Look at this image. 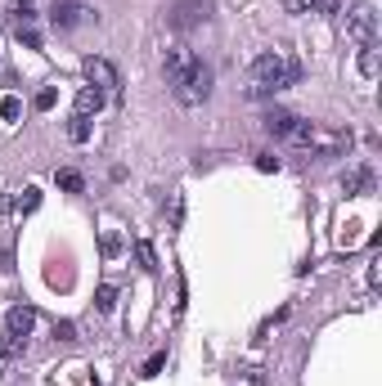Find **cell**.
Masks as SVG:
<instances>
[{
    "label": "cell",
    "instance_id": "obj_2",
    "mask_svg": "<svg viewBox=\"0 0 382 386\" xmlns=\"http://www.w3.org/2000/svg\"><path fill=\"white\" fill-rule=\"evenodd\" d=\"M302 77V63L283 59V55H257L252 59V94H274V90H288Z\"/></svg>",
    "mask_w": 382,
    "mask_h": 386
},
{
    "label": "cell",
    "instance_id": "obj_1",
    "mask_svg": "<svg viewBox=\"0 0 382 386\" xmlns=\"http://www.w3.org/2000/svg\"><path fill=\"white\" fill-rule=\"evenodd\" d=\"M167 81H171L176 103H185V108H203L211 99V68L203 59L185 55V50H171V55H167Z\"/></svg>",
    "mask_w": 382,
    "mask_h": 386
},
{
    "label": "cell",
    "instance_id": "obj_12",
    "mask_svg": "<svg viewBox=\"0 0 382 386\" xmlns=\"http://www.w3.org/2000/svg\"><path fill=\"white\" fill-rule=\"evenodd\" d=\"M55 185H59L63 193H81V189H86V180H81V171L63 166V171H55Z\"/></svg>",
    "mask_w": 382,
    "mask_h": 386
},
{
    "label": "cell",
    "instance_id": "obj_15",
    "mask_svg": "<svg viewBox=\"0 0 382 386\" xmlns=\"http://www.w3.org/2000/svg\"><path fill=\"white\" fill-rule=\"evenodd\" d=\"M14 207H18V216H31V211L41 207V189H36V185H27L23 193H18V202H14Z\"/></svg>",
    "mask_w": 382,
    "mask_h": 386
},
{
    "label": "cell",
    "instance_id": "obj_3",
    "mask_svg": "<svg viewBox=\"0 0 382 386\" xmlns=\"http://www.w3.org/2000/svg\"><path fill=\"white\" fill-rule=\"evenodd\" d=\"M31 328H36V310H31V306H14V310L5 315V355H9V359L27 350Z\"/></svg>",
    "mask_w": 382,
    "mask_h": 386
},
{
    "label": "cell",
    "instance_id": "obj_5",
    "mask_svg": "<svg viewBox=\"0 0 382 386\" xmlns=\"http://www.w3.org/2000/svg\"><path fill=\"white\" fill-rule=\"evenodd\" d=\"M9 27H14V36H18V45H27V50H41V31H36V9L27 5H14L9 9Z\"/></svg>",
    "mask_w": 382,
    "mask_h": 386
},
{
    "label": "cell",
    "instance_id": "obj_20",
    "mask_svg": "<svg viewBox=\"0 0 382 386\" xmlns=\"http://www.w3.org/2000/svg\"><path fill=\"white\" fill-rule=\"evenodd\" d=\"M0 117H5V122H18V117H23V99H14V94L0 99Z\"/></svg>",
    "mask_w": 382,
    "mask_h": 386
},
{
    "label": "cell",
    "instance_id": "obj_6",
    "mask_svg": "<svg viewBox=\"0 0 382 386\" xmlns=\"http://www.w3.org/2000/svg\"><path fill=\"white\" fill-rule=\"evenodd\" d=\"M346 36H355L360 45H374V41H378V14L369 5L346 9Z\"/></svg>",
    "mask_w": 382,
    "mask_h": 386
},
{
    "label": "cell",
    "instance_id": "obj_4",
    "mask_svg": "<svg viewBox=\"0 0 382 386\" xmlns=\"http://www.w3.org/2000/svg\"><path fill=\"white\" fill-rule=\"evenodd\" d=\"M211 9H216V0H171L167 23H171V31H194L211 18Z\"/></svg>",
    "mask_w": 382,
    "mask_h": 386
},
{
    "label": "cell",
    "instance_id": "obj_13",
    "mask_svg": "<svg viewBox=\"0 0 382 386\" xmlns=\"http://www.w3.org/2000/svg\"><path fill=\"white\" fill-rule=\"evenodd\" d=\"M113 306H118V287L99 283V287H94V310H99V315H113Z\"/></svg>",
    "mask_w": 382,
    "mask_h": 386
},
{
    "label": "cell",
    "instance_id": "obj_22",
    "mask_svg": "<svg viewBox=\"0 0 382 386\" xmlns=\"http://www.w3.org/2000/svg\"><path fill=\"white\" fill-rule=\"evenodd\" d=\"M257 171H265V176H270V171H279V157H274V153H261V157H257Z\"/></svg>",
    "mask_w": 382,
    "mask_h": 386
},
{
    "label": "cell",
    "instance_id": "obj_7",
    "mask_svg": "<svg viewBox=\"0 0 382 386\" xmlns=\"http://www.w3.org/2000/svg\"><path fill=\"white\" fill-rule=\"evenodd\" d=\"M50 23H55L59 31H72V27H81V23H94V9H86L81 0H55Z\"/></svg>",
    "mask_w": 382,
    "mask_h": 386
},
{
    "label": "cell",
    "instance_id": "obj_18",
    "mask_svg": "<svg viewBox=\"0 0 382 386\" xmlns=\"http://www.w3.org/2000/svg\"><path fill=\"white\" fill-rule=\"evenodd\" d=\"M55 103H59V90H55V85H45V90H36V99H31V108H36V113H50Z\"/></svg>",
    "mask_w": 382,
    "mask_h": 386
},
{
    "label": "cell",
    "instance_id": "obj_14",
    "mask_svg": "<svg viewBox=\"0 0 382 386\" xmlns=\"http://www.w3.org/2000/svg\"><path fill=\"white\" fill-rule=\"evenodd\" d=\"M135 261H140V270H148V274H157V252H153V243L135 238Z\"/></svg>",
    "mask_w": 382,
    "mask_h": 386
},
{
    "label": "cell",
    "instance_id": "obj_19",
    "mask_svg": "<svg viewBox=\"0 0 382 386\" xmlns=\"http://www.w3.org/2000/svg\"><path fill=\"white\" fill-rule=\"evenodd\" d=\"M126 248V243H122V234H113V229H104V238H99V252L104 256H118Z\"/></svg>",
    "mask_w": 382,
    "mask_h": 386
},
{
    "label": "cell",
    "instance_id": "obj_16",
    "mask_svg": "<svg viewBox=\"0 0 382 386\" xmlns=\"http://www.w3.org/2000/svg\"><path fill=\"white\" fill-rule=\"evenodd\" d=\"M360 72H365L369 81L378 77V45H360Z\"/></svg>",
    "mask_w": 382,
    "mask_h": 386
},
{
    "label": "cell",
    "instance_id": "obj_23",
    "mask_svg": "<svg viewBox=\"0 0 382 386\" xmlns=\"http://www.w3.org/2000/svg\"><path fill=\"white\" fill-rule=\"evenodd\" d=\"M55 337H59V341H77V328L63 319V324H55Z\"/></svg>",
    "mask_w": 382,
    "mask_h": 386
},
{
    "label": "cell",
    "instance_id": "obj_21",
    "mask_svg": "<svg viewBox=\"0 0 382 386\" xmlns=\"http://www.w3.org/2000/svg\"><path fill=\"white\" fill-rule=\"evenodd\" d=\"M162 364H167L162 350H157V355H148V364H144V378H157V373H162Z\"/></svg>",
    "mask_w": 382,
    "mask_h": 386
},
{
    "label": "cell",
    "instance_id": "obj_11",
    "mask_svg": "<svg viewBox=\"0 0 382 386\" xmlns=\"http://www.w3.org/2000/svg\"><path fill=\"white\" fill-rule=\"evenodd\" d=\"M342 189L360 198V193H369V189H374V176H369L365 166H355V171H346V176H342Z\"/></svg>",
    "mask_w": 382,
    "mask_h": 386
},
{
    "label": "cell",
    "instance_id": "obj_25",
    "mask_svg": "<svg viewBox=\"0 0 382 386\" xmlns=\"http://www.w3.org/2000/svg\"><path fill=\"white\" fill-rule=\"evenodd\" d=\"M337 5H342V0H320V14H337Z\"/></svg>",
    "mask_w": 382,
    "mask_h": 386
},
{
    "label": "cell",
    "instance_id": "obj_9",
    "mask_svg": "<svg viewBox=\"0 0 382 386\" xmlns=\"http://www.w3.org/2000/svg\"><path fill=\"white\" fill-rule=\"evenodd\" d=\"M261 122H265V131H270V135L288 139V131H292V126H297V117H292V113H283V108H270V113L261 117Z\"/></svg>",
    "mask_w": 382,
    "mask_h": 386
},
{
    "label": "cell",
    "instance_id": "obj_10",
    "mask_svg": "<svg viewBox=\"0 0 382 386\" xmlns=\"http://www.w3.org/2000/svg\"><path fill=\"white\" fill-rule=\"evenodd\" d=\"M104 108V90H94V85H81L77 90V117H94Z\"/></svg>",
    "mask_w": 382,
    "mask_h": 386
},
{
    "label": "cell",
    "instance_id": "obj_26",
    "mask_svg": "<svg viewBox=\"0 0 382 386\" xmlns=\"http://www.w3.org/2000/svg\"><path fill=\"white\" fill-rule=\"evenodd\" d=\"M5 369H9V355H5V346H0V378H5Z\"/></svg>",
    "mask_w": 382,
    "mask_h": 386
},
{
    "label": "cell",
    "instance_id": "obj_8",
    "mask_svg": "<svg viewBox=\"0 0 382 386\" xmlns=\"http://www.w3.org/2000/svg\"><path fill=\"white\" fill-rule=\"evenodd\" d=\"M81 68H86V81L94 85V90H113V85H118V68H113L108 59H99V55H90L86 63H81Z\"/></svg>",
    "mask_w": 382,
    "mask_h": 386
},
{
    "label": "cell",
    "instance_id": "obj_24",
    "mask_svg": "<svg viewBox=\"0 0 382 386\" xmlns=\"http://www.w3.org/2000/svg\"><path fill=\"white\" fill-rule=\"evenodd\" d=\"M292 9H297V14H315V9H320V0H292Z\"/></svg>",
    "mask_w": 382,
    "mask_h": 386
},
{
    "label": "cell",
    "instance_id": "obj_17",
    "mask_svg": "<svg viewBox=\"0 0 382 386\" xmlns=\"http://www.w3.org/2000/svg\"><path fill=\"white\" fill-rule=\"evenodd\" d=\"M68 139H72V144H86V139H90V117H72V122H68Z\"/></svg>",
    "mask_w": 382,
    "mask_h": 386
}]
</instances>
